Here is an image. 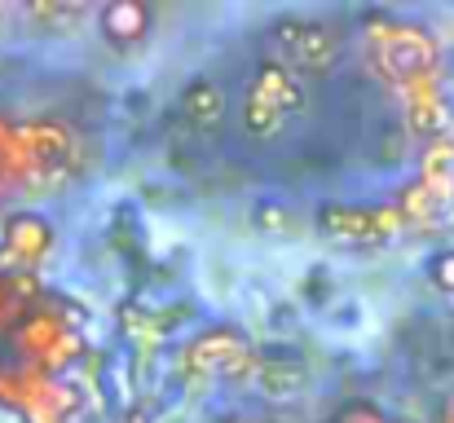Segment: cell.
<instances>
[{
  "instance_id": "1",
  "label": "cell",
  "mask_w": 454,
  "mask_h": 423,
  "mask_svg": "<svg viewBox=\"0 0 454 423\" xmlns=\"http://www.w3.org/2000/svg\"><path fill=\"white\" fill-rule=\"evenodd\" d=\"M256 362H261V353L230 322L203 326L181 349V375H190V380H247V375H256Z\"/></svg>"
},
{
  "instance_id": "2",
  "label": "cell",
  "mask_w": 454,
  "mask_h": 423,
  "mask_svg": "<svg viewBox=\"0 0 454 423\" xmlns=\"http://www.w3.org/2000/svg\"><path fill=\"white\" fill-rule=\"evenodd\" d=\"M304 106V89L296 80L292 67L283 62H265L252 84H247V98H243V124L252 137H274L283 133V124Z\"/></svg>"
},
{
  "instance_id": "3",
  "label": "cell",
  "mask_w": 454,
  "mask_h": 423,
  "mask_svg": "<svg viewBox=\"0 0 454 423\" xmlns=\"http://www.w3.org/2000/svg\"><path fill=\"white\" fill-rule=\"evenodd\" d=\"M0 406L22 411L27 423H67L80 411V393L35 366H9L0 371Z\"/></svg>"
},
{
  "instance_id": "4",
  "label": "cell",
  "mask_w": 454,
  "mask_h": 423,
  "mask_svg": "<svg viewBox=\"0 0 454 423\" xmlns=\"http://www.w3.org/2000/svg\"><path fill=\"white\" fill-rule=\"evenodd\" d=\"M84 326V313H75V304L67 300H53L44 295L35 309H27L18 317V326L9 331V344H13V366H40L53 344L67 335V331H80Z\"/></svg>"
},
{
  "instance_id": "5",
  "label": "cell",
  "mask_w": 454,
  "mask_h": 423,
  "mask_svg": "<svg viewBox=\"0 0 454 423\" xmlns=\"http://www.w3.org/2000/svg\"><path fill=\"white\" fill-rule=\"evenodd\" d=\"M375 62L406 89V84H419V80H433V67H437V49L424 31L415 27H388L375 35Z\"/></svg>"
},
{
  "instance_id": "6",
  "label": "cell",
  "mask_w": 454,
  "mask_h": 423,
  "mask_svg": "<svg viewBox=\"0 0 454 423\" xmlns=\"http://www.w3.org/2000/svg\"><path fill=\"white\" fill-rule=\"evenodd\" d=\"M53 252V225L40 212H13L0 234V274H31Z\"/></svg>"
},
{
  "instance_id": "7",
  "label": "cell",
  "mask_w": 454,
  "mask_h": 423,
  "mask_svg": "<svg viewBox=\"0 0 454 423\" xmlns=\"http://www.w3.org/2000/svg\"><path fill=\"white\" fill-rule=\"evenodd\" d=\"M18 137H22L27 185H31V181H53V176L67 168V159H71V133H67L58 120L18 124Z\"/></svg>"
},
{
  "instance_id": "8",
  "label": "cell",
  "mask_w": 454,
  "mask_h": 423,
  "mask_svg": "<svg viewBox=\"0 0 454 423\" xmlns=\"http://www.w3.org/2000/svg\"><path fill=\"white\" fill-rule=\"evenodd\" d=\"M283 49L292 53V67L304 71H322L335 62L340 53V35L331 27H317V22H283Z\"/></svg>"
},
{
  "instance_id": "9",
  "label": "cell",
  "mask_w": 454,
  "mask_h": 423,
  "mask_svg": "<svg viewBox=\"0 0 454 423\" xmlns=\"http://www.w3.org/2000/svg\"><path fill=\"white\" fill-rule=\"evenodd\" d=\"M317 230L335 243H380V216L375 208H344V203H331L317 212Z\"/></svg>"
},
{
  "instance_id": "10",
  "label": "cell",
  "mask_w": 454,
  "mask_h": 423,
  "mask_svg": "<svg viewBox=\"0 0 454 423\" xmlns=\"http://www.w3.org/2000/svg\"><path fill=\"white\" fill-rule=\"evenodd\" d=\"M98 22H102V35L111 44H137V40L151 35L154 13L151 4H142V0H111V4H102Z\"/></svg>"
},
{
  "instance_id": "11",
  "label": "cell",
  "mask_w": 454,
  "mask_h": 423,
  "mask_svg": "<svg viewBox=\"0 0 454 423\" xmlns=\"http://www.w3.org/2000/svg\"><path fill=\"white\" fill-rule=\"evenodd\" d=\"M252 380H256L265 393H301L304 380H309V366H304L296 353H261Z\"/></svg>"
},
{
  "instance_id": "12",
  "label": "cell",
  "mask_w": 454,
  "mask_h": 423,
  "mask_svg": "<svg viewBox=\"0 0 454 423\" xmlns=\"http://www.w3.org/2000/svg\"><path fill=\"white\" fill-rule=\"evenodd\" d=\"M406 124L419 133V137H433L442 124H446V111H442V98L433 89V80H419V84H406Z\"/></svg>"
},
{
  "instance_id": "13",
  "label": "cell",
  "mask_w": 454,
  "mask_h": 423,
  "mask_svg": "<svg viewBox=\"0 0 454 423\" xmlns=\"http://www.w3.org/2000/svg\"><path fill=\"white\" fill-rule=\"evenodd\" d=\"M181 111L185 120H194L199 129H212L225 120V89L216 80H194L185 93H181Z\"/></svg>"
},
{
  "instance_id": "14",
  "label": "cell",
  "mask_w": 454,
  "mask_h": 423,
  "mask_svg": "<svg viewBox=\"0 0 454 423\" xmlns=\"http://www.w3.org/2000/svg\"><path fill=\"white\" fill-rule=\"evenodd\" d=\"M27 185V163H22V137L18 124L0 120V199H9L13 190Z\"/></svg>"
},
{
  "instance_id": "15",
  "label": "cell",
  "mask_w": 454,
  "mask_h": 423,
  "mask_svg": "<svg viewBox=\"0 0 454 423\" xmlns=\"http://www.w3.org/2000/svg\"><path fill=\"white\" fill-rule=\"evenodd\" d=\"M80 357H84V335H80V331H67V335L53 344V353H49V357H44L35 371H44L49 380H62V375H67V371H71Z\"/></svg>"
},
{
  "instance_id": "16",
  "label": "cell",
  "mask_w": 454,
  "mask_h": 423,
  "mask_svg": "<svg viewBox=\"0 0 454 423\" xmlns=\"http://www.w3.org/2000/svg\"><path fill=\"white\" fill-rule=\"evenodd\" d=\"M424 185H433L437 194L454 185V141H433V150H428V159H424V176H419Z\"/></svg>"
},
{
  "instance_id": "17",
  "label": "cell",
  "mask_w": 454,
  "mask_h": 423,
  "mask_svg": "<svg viewBox=\"0 0 454 423\" xmlns=\"http://www.w3.org/2000/svg\"><path fill=\"white\" fill-rule=\"evenodd\" d=\"M326 423H393V419H388L380 406H371V402H348V406H340Z\"/></svg>"
},
{
  "instance_id": "18",
  "label": "cell",
  "mask_w": 454,
  "mask_h": 423,
  "mask_svg": "<svg viewBox=\"0 0 454 423\" xmlns=\"http://www.w3.org/2000/svg\"><path fill=\"white\" fill-rule=\"evenodd\" d=\"M22 313H27V304L13 295V282L0 274V331L9 335V331L18 326V317H22Z\"/></svg>"
},
{
  "instance_id": "19",
  "label": "cell",
  "mask_w": 454,
  "mask_h": 423,
  "mask_svg": "<svg viewBox=\"0 0 454 423\" xmlns=\"http://www.w3.org/2000/svg\"><path fill=\"white\" fill-rule=\"evenodd\" d=\"M428 278H433L437 291L454 295V252H437V256L428 261Z\"/></svg>"
},
{
  "instance_id": "20",
  "label": "cell",
  "mask_w": 454,
  "mask_h": 423,
  "mask_svg": "<svg viewBox=\"0 0 454 423\" xmlns=\"http://www.w3.org/2000/svg\"><path fill=\"white\" fill-rule=\"evenodd\" d=\"M256 225L261 230H292V212H283L278 203H265V208H256Z\"/></svg>"
},
{
  "instance_id": "21",
  "label": "cell",
  "mask_w": 454,
  "mask_h": 423,
  "mask_svg": "<svg viewBox=\"0 0 454 423\" xmlns=\"http://www.w3.org/2000/svg\"><path fill=\"white\" fill-rule=\"evenodd\" d=\"M442 423H454V397L446 402V411H442Z\"/></svg>"
},
{
  "instance_id": "22",
  "label": "cell",
  "mask_w": 454,
  "mask_h": 423,
  "mask_svg": "<svg viewBox=\"0 0 454 423\" xmlns=\"http://www.w3.org/2000/svg\"><path fill=\"white\" fill-rule=\"evenodd\" d=\"M230 423H261V419H230Z\"/></svg>"
},
{
  "instance_id": "23",
  "label": "cell",
  "mask_w": 454,
  "mask_h": 423,
  "mask_svg": "<svg viewBox=\"0 0 454 423\" xmlns=\"http://www.w3.org/2000/svg\"><path fill=\"white\" fill-rule=\"evenodd\" d=\"M124 423H146V419H137V415H133V419H124Z\"/></svg>"
},
{
  "instance_id": "24",
  "label": "cell",
  "mask_w": 454,
  "mask_h": 423,
  "mask_svg": "<svg viewBox=\"0 0 454 423\" xmlns=\"http://www.w3.org/2000/svg\"><path fill=\"white\" fill-rule=\"evenodd\" d=\"M0 371H4V366H0Z\"/></svg>"
}]
</instances>
